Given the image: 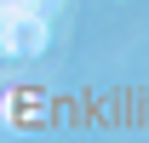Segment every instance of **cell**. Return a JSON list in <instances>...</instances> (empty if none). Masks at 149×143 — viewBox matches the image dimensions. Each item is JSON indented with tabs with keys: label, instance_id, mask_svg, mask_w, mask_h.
Wrapping results in <instances>:
<instances>
[{
	"label": "cell",
	"instance_id": "obj_1",
	"mask_svg": "<svg viewBox=\"0 0 149 143\" xmlns=\"http://www.w3.org/2000/svg\"><path fill=\"white\" fill-rule=\"evenodd\" d=\"M0 57H6V52H0Z\"/></svg>",
	"mask_w": 149,
	"mask_h": 143
}]
</instances>
